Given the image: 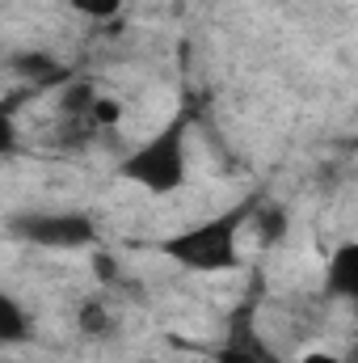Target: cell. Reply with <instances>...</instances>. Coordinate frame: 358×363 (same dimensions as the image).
<instances>
[{"label":"cell","mask_w":358,"mask_h":363,"mask_svg":"<svg viewBox=\"0 0 358 363\" xmlns=\"http://www.w3.org/2000/svg\"><path fill=\"white\" fill-rule=\"evenodd\" d=\"M93 123H97V127H114V123H118V101H114V97H97Z\"/></svg>","instance_id":"cell-12"},{"label":"cell","mask_w":358,"mask_h":363,"mask_svg":"<svg viewBox=\"0 0 358 363\" xmlns=\"http://www.w3.org/2000/svg\"><path fill=\"white\" fill-rule=\"evenodd\" d=\"M8 68L21 77V81H34V85H68V68L55 64L47 51H17L8 60Z\"/></svg>","instance_id":"cell-6"},{"label":"cell","mask_w":358,"mask_h":363,"mask_svg":"<svg viewBox=\"0 0 358 363\" xmlns=\"http://www.w3.org/2000/svg\"><path fill=\"white\" fill-rule=\"evenodd\" d=\"M325 291H329V296L358 300V241L337 245V254H333V262H329V274H325Z\"/></svg>","instance_id":"cell-5"},{"label":"cell","mask_w":358,"mask_h":363,"mask_svg":"<svg viewBox=\"0 0 358 363\" xmlns=\"http://www.w3.org/2000/svg\"><path fill=\"white\" fill-rule=\"evenodd\" d=\"M93 106H97V89L89 81H68V89L59 97V114L64 118H93Z\"/></svg>","instance_id":"cell-8"},{"label":"cell","mask_w":358,"mask_h":363,"mask_svg":"<svg viewBox=\"0 0 358 363\" xmlns=\"http://www.w3.org/2000/svg\"><path fill=\"white\" fill-rule=\"evenodd\" d=\"M354 152H358V135H354Z\"/></svg>","instance_id":"cell-16"},{"label":"cell","mask_w":358,"mask_h":363,"mask_svg":"<svg viewBox=\"0 0 358 363\" xmlns=\"http://www.w3.org/2000/svg\"><path fill=\"white\" fill-rule=\"evenodd\" d=\"M30 334H34V321L25 317V308H21L13 296H4V300H0V342L13 347V342H25Z\"/></svg>","instance_id":"cell-7"},{"label":"cell","mask_w":358,"mask_h":363,"mask_svg":"<svg viewBox=\"0 0 358 363\" xmlns=\"http://www.w3.org/2000/svg\"><path fill=\"white\" fill-rule=\"evenodd\" d=\"M13 233L42 250H81L97 237L93 220L81 211H30L13 220Z\"/></svg>","instance_id":"cell-3"},{"label":"cell","mask_w":358,"mask_h":363,"mask_svg":"<svg viewBox=\"0 0 358 363\" xmlns=\"http://www.w3.org/2000/svg\"><path fill=\"white\" fill-rule=\"evenodd\" d=\"M215 363H278V355L266 347V338L253 330V313L241 308L232 317V330H228V342L219 347Z\"/></svg>","instance_id":"cell-4"},{"label":"cell","mask_w":358,"mask_h":363,"mask_svg":"<svg viewBox=\"0 0 358 363\" xmlns=\"http://www.w3.org/2000/svg\"><path fill=\"white\" fill-rule=\"evenodd\" d=\"M118 174L144 190H152V194H173L185 182V118H173L144 148H135Z\"/></svg>","instance_id":"cell-2"},{"label":"cell","mask_w":358,"mask_h":363,"mask_svg":"<svg viewBox=\"0 0 358 363\" xmlns=\"http://www.w3.org/2000/svg\"><path fill=\"white\" fill-rule=\"evenodd\" d=\"M258 233H262V241H282V233H287V211H282L278 203L258 207Z\"/></svg>","instance_id":"cell-10"},{"label":"cell","mask_w":358,"mask_h":363,"mask_svg":"<svg viewBox=\"0 0 358 363\" xmlns=\"http://www.w3.org/2000/svg\"><path fill=\"white\" fill-rule=\"evenodd\" d=\"M249 211H253V203L232 207V211H224V216H215V220H202V224H194V228H185V233H173V237L165 241V254H169L173 262H181L185 271H202V274L232 271V267L241 262L236 237H241V224H245Z\"/></svg>","instance_id":"cell-1"},{"label":"cell","mask_w":358,"mask_h":363,"mask_svg":"<svg viewBox=\"0 0 358 363\" xmlns=\"http://www.w3.org/2000/svg\"><path fill=\"white\" fill-rule=\"evenodd\" d=\"M346 363H358V347H350V355H346Z\"/></svg>","instance_id":"cell-15"},{"label":"cell","mask_w":358,"mask_h":363,"mask_svg":"<svg viewBox=\"0 0 358 363\" xmlns=\"http://www.w3.org/2000/svg\"><path fill=\"white\" fill-rule=\"evenodd\" d=\"M304 363H346V359H337V355H325V351H312V355H304Z\"/></svg>","instance_id":"cell-14"},{"label":"cell","mask_w":358,"mask_h":363,"mask_svg":"<svg viewBox=\"0 0 358 363\" xmlns=\"http://www.w3.org/2000/svg\"><path fill=\"white\" fill-rule=\"evenodd\" d=\"M93 271H97V279H118V267H114V258L110 254H93Z\"/></svg>","instance_id":"cell-13"},{"label":"cell","mask_w":358,"mask_h":363,"mask_svg":"<svg viewBox=\"0 0 358 363\" xmlns=\"http://www.w3.org/2000/svg\"><path fill=\"white\" fill-rule=\"evenodd\" d=\"M76 325H81V334H89V338H110V334L118 330V321L110 317V308H105L101 300H85V304H81Z\"/></svg>","instance_id":"cell-9"},{"label":"cell","mask_w":358,"mask_h":363,"mask_svg":"<svg viewBox=\"0 0 358 363\" xmlns=\"http://www.w3.org/2000/svg\"><path fill=\"white\" fill-rule=\"evenodd\" d=\"M68 4H72L76 13H85V17H97V21H101V17H114L122 0H68Z\"/></svg>","instance_id":"cell-11"}]
</instances>
